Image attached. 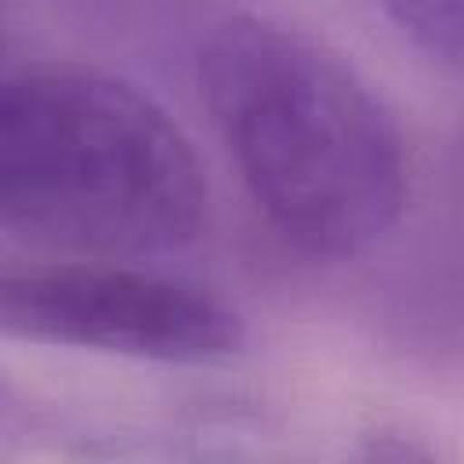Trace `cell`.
<instances>
[{
  "instance_id": "cell-2",
  "label": "cell",
  "mask_w": 464,
  "mask_h": 464,
  "mask_svg": "<svg viewBox=\"0 0 464 464\" xmlns=\"http://www.w3.org/2000/svg\"><path fill=\"white\" fill-rule=\"evenodd\" d=\"M210 218L207 170L170 112L130 80L29 62L0 87V228L54 257L152 261Z\"/></svg>"
},
{
  "instance_id": "cell-5",
  "label": "cell",
  "mask_w": 464,
  "mask_h": 464,
  "mask_svg": "<svg viewBox=\"0 0 464 464\" xmlns=\"http://www.w3.org/2000/svg\"><path fill=\"white\" fill-rule=\"evenodd\" d=\"M80 11L105 18V22H141V18H156L163 11H170L181 0H69Z\"/></svg>"
},
{
  "instance_id": "cell-3",
  "label": "cell",
  "mask_w": 464,
  "mask_h": 464,
  "mask_svg": "<svg viewBox=\"0 0 464 464\" xmlns=\"http://www.w3.org/2000/svg\"><path fill=\"white\" fill-rule=\"evenodd\" d=\"M7 337L145 362H214L246 341L214 290L127 257H40L0 279Z\"/></svg>"
},
{
  "instance_id": "cell-1",
  "label": "cell",
  "mask_w": 464,
  "mask_h": 464,
  "mask_svg": "<svg viewBox=\"0 0 464 464\" xmlns=\"http://www.w3.org/2000/svg\"><path fill=\"white\" fill-rule=\"evenodd\" d=\"M196 91L265 225L312 261L373 250L410 199V149L373 83L312 33L239 11L196 47Z\"/></svg>"
},
{
  "instance_id": "cell-4",
  "label": "cell",
  "mask_w": 464,
  "mask_h": 464,
  "mask_svg": "<svg viewBox=\"0 0 464 464\" xmlns=\"http://www.w3.org/2000/svg\"><path fill=\"white\" fill-rule=\"evenodd\" d=\"M402 40L464 83V0H381Z\"/></svg>"
}]
</instances>
